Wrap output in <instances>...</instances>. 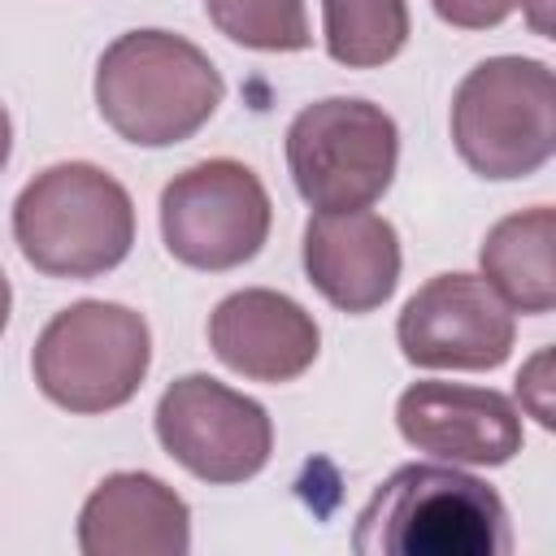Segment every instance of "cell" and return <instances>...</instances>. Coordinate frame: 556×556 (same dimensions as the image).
Here are the masks:
<instances>
[{
	"label": "cell",
	"mask_w": 556,
	"mask_h": 556,
	"mask_svg": "<svg viewBox=\"0 0 556 556\" xmlns=\"http://www.w3.org/2000/svg\"><path fill=\"white\" fill-rule=\"evenodd\" d=\"M356 556H508L513 526L495 486L439 460L400 465L361 508Z\"/></svg>",
	"instance_id": "obj_1"
},
{
	"label": "cell",
	"mask_w": 556,
	"mask_h": 556,
	"mask_svg": "<svg viewBox=\"0 0 556 556\" xmlns=\"http://www.w3.org/2000/svg\"><path fill=\"white\" fill-rule=\"evenodd\" d=\"M226 100V83L204 48L174 30H126L96 65L100 117L139 148L191 139Z\"/></svg>",
	"instance_id": "obj_2"
},
{
	"label": "cell",
	"mask_w": 556,
	"mask_h": 556,
	"mask_svg": "<svg viewBox=\"0 0 556 556\" xmlns=\"http://www.w3.org/2000/svg\"><path fill=\"white\" fill-rule=\"evenodd\" d=\"M13 239L43 278H100L135 248L130 191L91 161L48 165L13 200Z\"/></svg>",
	"instance_id": "obj_3"
},
{
	"label": "cell",
	"mask_w": 556,
	"mask_h": 556,
	"mask_svg": "<svg viewBox=\"0 0 556 556\" xmlns=\"http://www.w3.org/2000/svg\"><path fill=\"white\" fill-rule=\"evenodd\" d=\"M452 143L491 182L530 178L556 148V83L547 61L486 56L452 96Z\"/></svg>",
	"instance_id": "obj_4"
},
{
	"label": "cell",
	"mask_w": 556,
	"mask_h": 556,
	"mask_svg": "<svg viewBox=\"0 0 556 556\" xmlns=\"http://www.w3.org/2000/svg\"><path fill=\"white\" fill-rule=\"evenodd\" d=\"M152 365V330L143 313L113 300H78L61 308L35 339L30 374L65 413H113L130 404Z\"/></svg>",
	"instance_id": "obj_5"
},
{
	"label": "cell",
	"mask_w": 556,
	"mask_h": 556,
	"mask_svg": "<svg viewBox=\"0 0 556 556\" xmlns=\"http://www.w3.org/2000/svg\"><path fill=\"white\" fill-rule=\"evenodd\" d=\"M400 165L395 117L361 96H330L300 109L287 126V169L317 213L369 208L387 195Z\"/></svg>",
	"instance_id": "obj_6"
},
{
	"label": "cell",
	"mask_w": 556,
	"mask_h": 556,
	"mask_svg": "<svg viewBox=\"0 0 556 556\" xmlns=\"http://www.w3.org/2000/svg\"><path fill=\"white\" fill-rule=\"evenodd\" d=\"M274 226L265 182L230 156L195 161L161 191V239L187 269L226 274L248 265Z\"/></svg>",
	"instance_id": "obj_7"
},
{
	"label": "cell",
	"mask_w": 556,
	"mask_h": 556,
	"mask_svg": "<svg viewBox=\"0 0 556 556\" xmlns=\"http://www.w3.org/2000/svg\"><path fill=\"white\" fill-rule=\"evenodd\" d=\"M156 439L208 486L248 482L274 456V421L265 404L208 374H182L165 387L156 400Z\"/></svg>",
	"instance_id": "obj_8"
},
{
	"label": "cell",
	"mask_w": 556,
	"mask_h": 556,
	"mask_svg": "<svg viewBox=\"0 0 556 556\" xmlns=\"http://www.w3.org/2000/svg\"><path fill=\"white\" fill-rule=\"evenodd\" d=\"M395 339L417 369H500L517 343V317L478 274H434L400 308Z\"/></svg>",
	"instance_id": "obj_9"
},
{
	"label": "cell",
	"mask_w": 556,
	"mask_h": 556,
	"mask_svg": "<svg viewBox=\"0 0 556 556\" xmlns=\"http://www.w3.org/2000/svg\"><path fill=\"white\" fill-rule=\"evenodd\" d=\"M400 439L447 465H508L521 443V413L504 391L465 382H413L395 400Z\"/></svg>",
	"instance_id": "obj_10"
},
{
	"label": "cell",
	"mask_w": 556,
	"mask_h": 556,
	"mask_svg": "<svg viewBox=\"0 0 556 556\" xmlns=\"http://www.w3.org/2000/svg\"><path fill=\"white\" fill-rule=\"evenodd\" d=\"M213 356L248 382H295L321 352V330L304 304L269 287H243L208 313Z\"/></svg>",
	"instance_id": "obj_11"
},
{
	"label": "cell",
	"mask_w": 556,
	"mask_h": 556,
	"mask_svg": "<svg viewBox=\"0 0 556 556\" xmlns=\"http://www.w3.org/2000/svg\"><path fill=\"white\" fill-rule=\"evenodd\" d=\"M304 274L339 313H374L400 282V235L369 208L317 213L304 226Z\"/></svg>",
	"instance_id": "obj_12"
},
{
	"label": "cell",
	"mask_w": 556,
	"mask_h": 556,
	"mask_svg": "<svg viewBox=\"0 0 556 556\" xmlns=\"http://www.w3.org/2000/svg\"><path fill=\"white\" fill-rule=\"evenodd\" d=\"M83 556H182L191 552L187 500L143 469L109 473L78 513Z\"/></svg>",
	"instance_id": "obj_13"
},
{
	"label": "cell",
	"mask_w": 556,
	"mask_h": 556,
	"mask_svg": "<svg viewBox=\"0 0 556 556\" xmlns=\"http://www.w3.org/2000/svg\"><path fill=\"white\" fill-rule=\"evenodd\" d=\"M552 239H556V213L547 204L508 213L486 230L478 248V265H482V278L495 287V295L513 313L543 317L556 308Z\"/></svg>",
	"instance_id": "obj_14"
},
{
	"label": "cell",
	"mask_w": 556,
	"mask_h": 556,
	"mask_svg": "<svg viewBox=\"0 0 556 556\" xmlns=\"http://www.w3.org/2000/svg\"><path fill=\"white\" fill-rule=\"evenodd\" d=\"M408 0H321L326 56L348 70H378L408 43Z\"/></svg>",
	"instance_id": "obj_15"
},
{
	"label": "cell",
	"mask_w": 556,
	"mask_h": 556,
	"mask_svg": "<svg viewBox=\"0 0 556 556\" xmlns=\"http://www.w3.org/2000/svg\"><path fill=\"white\" fill-rule=\"evenodd\" d=\"M208 22L256 52H300L313 43L304 0H204Z\"/></svg>",
	"instance_id": "obj_16"
},
{
	"label": "cell",
	"mask_w": 556,
	"mask_h": 556,
	"mask_svg": "<svg viewBox=\"0 0 556 556\" xmlns=\"http://www.w3.org/2000/svg\"><path fill=\"white\" fill-rule=\"evenodd\" d=\"M434 13L456 26V30H486L500 26L504 17H513L521 9V0H430Z\"/></svg>",
	"instance_id": "obj_17"
},
{
	"label": "cell",
	"mask_w": 556,
	"mask_h": 556,
	"mask_svg": "<svg viewBox=\"0 0 556 556\" xmlns=\"http://www.w3.org/2000/svg\"><path fill=\"white\" fill-rule=\"evenodd\" d=\"M547 369H552V348H543L521 374H517V400L530 417H539V426H552V382H547Z\"/></svg>",
	"instance_id": "obj_18"
},
{
	"label": "cell",
	"mask_w": 556,
	"mask_h": 556,
	"mask_svg": "<svg viewBox=\"0 0 556 556\" xmlns=\"http://www.w3.org/2000/svg\"><path fill=\"white\" fill-rule=\"evenodd\" d=\"M9 152H13V122H9V109L0 104V169L9 165Z\"/></svg>",
	"instance_id": "obj_19"
},
{
	"label": "cell",
	"mask_w": 556,
	"mask_h": 556,
	"mask_svg": "<svg viewBox=\"0 0 556 556\" xmlns=\"http://www.w3.org/2000/svg\"><path fill=\"white\" fill-rule=\"evenodd\" d=\"M547 4H552V0H521V9L530 13V26H534L539 35H547V13H543Z\"/></svg>",
	"instance_id": "obj_20"
},
{
	"label": "cell",
	"mask_w": 556,
	"mask_h": 556,
	"mask_svg": "<svg viewBox=\"0 0 556 556\" xmlns=\"http://www.w3.org/2000/svg\"><path fill=\"white\" fill-rule=\"evenodd\" d=\"M9 308H13V287H9V274L0 269V334L9 326Z\"/></svg>",
	"instance_id": "obj_21"
}]
</instances>
